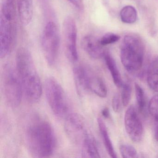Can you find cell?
<instances>
[{"instance_id":"28","label":"cell","mask_w":158,"mask_h":158,"mask_svg":"<svg viewBox=\"0 0 158 158\" xmlns=\"http://www.w3.org/2000/svg\"><path fill=\"white\" fill-rule=\"evenodd\" d=\"M154 136L155 139L158 142V123H154Z\"/></svg>"},{"instance_id":"22","label":"cell","mask_w":158,"mask_h":158,"mask_svg":"<svg viewBox=\"0 0 158 158\" xmlns=\"http://www.w3.org/2000/svg\"><path fill=\"white\" fill-rule=\"evenodd\" d=\"M148 110L154 123H158V95L152 98L149 104Z\"/></svg>"},{"instance_id":"3","label":"cell","mask_w":158,"mask_h":158,"mask_svg":"<svg viewBox=\"0 0 158 158\" xmlns=\"http://www.w3.org/2000/svg\"><path fill=\"white\" fill-rule=\"evenodd\" d=\"M16 11L14 0H2L0 13V57L10 53L16 36Z\"/></svg>"},{"instance_id":"18","label":"cell","mask_w":158,"mask_h":158,"mask_svg":"<svg viewBox=\"0 0 158 158\" xmlns=\"http://www.w3.org/2000/svg\"><path fill=\"white\" fill-rule=\"evenodd\" d=\"M147 81L149 87L158 92V60L152 63L148 70Z\"/></svg>"},{"instance_id":"4","label":"cell","mask_w":158,"mask_h":158,"mask_svg":"<svg viewBox=\"0 0 158 158\" xmlns=\"http://www.w3.org/2000/svg\"><path fill=\"white\" fill-rule=\"evenodd\" d=\"M144 44L141 40L134 35L124 38L121 49L122 64L128 72L135 73L141 69L144 55Z\"/></svg>"},{"instance_id":"23","label":"cell","mask_w":158,"mask_h":158,"mask_svg":"<svg viewBox=\"0 0 158 158\" xmlns=\"http://www.w3.org/2000/svg\"><path fill=\"white\" fill-rule=\"evenodd\" d=\"M132 89L131 86L128 83H124L122 86L121 99L124 106H127L129 104L131 100Z\"/></svg>"},{"instance_id":"26","label":"cell","mask_w":158,"mask_h":158,"mask_svg":"<svg viewBox=\"0 0 158 158\" xmlns=\"http://www.w3.org/2000/svg\"><path fill=\"white\" fill-rule=\"evenodd\" d=\"M70 3L72 4L76 9L80 11L84 10V3L83 0H67Z\"/></svg>"},{"instance_id":"20","label":"cell","mask_w":158,"mask_h":158,"mask_svg":"<svg viewBox=\"0 0 158 158\" xmlns=\"http://www.w3.org/2000/svg\"><path fill=\"white\" fill-rule=\"evenodd\" d=\"M135 88L138 107L139 111L142 112L145 110L146 106L145 92L142 88L138 84H135Z\"/></svg>"},{"instance_id":"16","label":"cell","mask_w":158,"mask_h":158,"mask_svg":"<svg viewBox=\"0 0 158 158\" xmlns=\"http://www.w3.org/2000/svg\"><path fill=\"white\" fill-rule=\"evenodd\" d=\"M103 57L114 85L117 87H122L123 82L115 61L108 52H105Z\"/></svg>"},{"instance_id":"2","label":"cell","mask_w":158,"mask_h":158,"mask_svg":"<svg viewBox=\"0 0 158 158\" xmlns=\"http://www.w3.org/2000/svg\"><path fill=\"white\" fill-rule=\"evenodd\" d=\"M16 65V71L26 98L30 102H38L42 95V85L32 55L27 49H18Z\"/></svg>"},{"instance_id":"12","label":"cell","mask_w":158,"mask_h":158,"mask_svg":"<svg viewBox=\"0 0 158 158\" xmlns=\"http://www.w3.org/2000/svg\"><path fill=\"white\" fill-rule=\"evenodd\" d=\"M88 91H91L100 98L107 97V89L102 79L90 69H89L87 78Z\"/></svg>"},{"instance_id":"5","label":"cell","mask_w":158,"mask_h":158,"mask_svg":"<svg viewBox=\"0 0 158 158\" xmlns=\"http://www.w3.org/2000/svg\"><path fill=\"white\" fill-rule=\"evenodd\" d=\"M45 90L49 105L54 114L60 118H66L70 114V104L63 89L52 77L45 81Z\"/></svg>"},{"instance_id":"27","label":"cell","mask_w":158,"mask_h":158,"mask_svg":"<svg viewBox=\"0 0 158 158\" xmlns=\"http://www.w3.org/2000/svg\"><path fill=\"white\" fill-rule=\"evenodd\" d=\"M102 114L103 117L105 118H109L110 116V111L107 108H105L102 111Z\"/></svg>"},{"instance_id":"14","label":"cell","mask_w":158,"mask_h":158,"mask_svg":"<svg viewBox=\"0 0 158 158\" xmlns=\"http://www.w3.org/2000/svg\"><path fill=\"white\" fill-rule=\"evenodd\" d=\"M88 71L89 68L83 65H78L74 68L73 72L74 79L79 94L88 91L87 83Z\"/></svg>"},{"instance_id":"17","label":"cell","mask_w":158,"mask_h":158,"mask_svg":"<svg viewBox=\"0 0 158 158\" xmlns=\"http://www.w3.org/2000/svg\"><path fill=\"white\" fill-rule=\"evenodd\" d=\"M98 123L101 135L102 137L105 148H106L108 154L111 158H116L117 156H116L114 148L113 146L111 140L110 139L105 123L103 122V120L100 117L98 118Z\"/></svg>"},{"instance_id":"9","label":"cell","mask_w":158,"mask_h":158,"mask_svg":"<svg viewBox=\"0 0 158 158\" xmlns=\"http://www.w3.org/2000/svg\"><path fill=\"white\" fill-rule=\"evenodd\" d=\"M124 125L127 134L135 142L141 140L143 134V127L136 109L134 106L128 107L124 115Z\"/></svg>"},{"instance_id":"10","label":"cell","mask_w":158,"mask_h":158,"mask_svg":"<svg viewBox=\"0 0 158 158\" xmlns=\"http://www.w3.org/2000/svg\"><path fill=\"white\" fill-rule=\"evenodd\" d=\"M65 119L64 127L68 136L75 143L81 145L88 134L82 118L76 114H70Z\"/></svg>"},{"instance_id":"15","label":"cell","mask_w":158,"mask_h":158,"mask_svg":"<svg viewBox=\"0 0 158 158\" xmlns=\"http://www.w3.org/2000/svg\"><path fill=\"white\" fill-rule=\"evenodd\" d=\"M82 157L84 158H100L99 152L94 138L89 134L81 144Z\"/></svg>"},{"instance_id":"1","label":"cell","mask_w":158,"mask_h":158,"mask_svg":"<svg viewBox=\"0 0 158 158\" xmlns=\"http://www.w3.org/2000/svg\"><path fill=\"white\" fill-rule=\"evenodd\" d=\"M27 146L35 158H48L55 150L56 139L50 124L43 119L35 118L29 124L25 132Z\"/></svg>"},{"instance_id":"24","label":"cell","mask_w":158,"mask_h":158,"mask_svg":"<svg viewBox=\"0 0 158 158\" xmlns=\"http://www.w3.org/2000/svg\"><path fill=\"white\" fill-rule=\"evenodd\" d=\"M120 36L114 33H109L105 34L100 40L102 46L110 45L117 42L120 40Z\"/></svg>"},{"instance_id":"11","label":"cell","mask_w":158,"mask_h":158,"mask_svg":"<svg viewBox=\"0 0 158 158\" xmlns=\"http://www.w3.org/2000/svg\"><path fill=\"white\" fill-rule=\"evenodd\" d=\"M81 46L87 54L93 59H99L105 53L100 40L91 35L85 36L83 38Z\"/></svg>"},{"instance_id":"19","label":"cell","mask_w":158,"mask_h":158,"mask_svg":"<svg viewBox=\"0 0 158 158\" xmlns=\"http://www.w3.org/2000/svg\"><path fill=\"white\" fill-rule=\"evenodd\" d=\"M120 17L125 23L133 24L137 19V12L134 7L130 5L125 6L120 12Z\"/></svg>"},{"instance_id":"7","label":"cell","mask_w":158,"mask_h":158,"mask_svg":"<svg viewBox=\"0 0 158 158\" xmlns=\"http://www.w3.org/2000/svg\"><path fill=\"white\" fill-rule=\"evenodd\" d=\"M59 28L55 22L49 21L44 27L41 35L42 51L47 63L54 65L58 59L60 47Z\"/></svg>"},{"instance_id":"8","label":"cell","mask_w":158,"mask_h":158,"mask_svg":"<svg viewBox=\"0 0 158 158\" xmlns=\"http://www.w3.org/2000/svg\"><path fill=\"white\" fill-rule=\"evenodd\" d=\"M77 27L74 20L71 16L65 17L63 23V33L65 54L69 60L75 63L78 59L77 47Z\"/></svg>"},{"instance_id":"21","label":"cell","mask_w":158,"mask_h":158,"mask_svg":"<svg viewBox=\"0 0 158 158\" xmlns=\"http://www.w3.org/2000/svg\"><path fill=\"white\" fill-rule=\"evenodd\" d=\"M120 151L124 158H136L138 153L136 150L131 145L123 144L120 147Z\"/></svg>"},{"instance_id":"13","label":"cell","mask_w":158,"mask_h":158,"mask_svg":"<svg viewBox=\"0 0 158 158\" xmlns=\"http://www.w3.org/2000/svg\"><path fill=\"white\" fill-rule=\"evenodd\" d=\"M17 5L20 21L23 25H28L33 18V0H17Z\"/></svg>"},{"instance_id":"6","label":"cell","mask_w":158,"mask_h":158,"mask_svg":"<svg viewBox=\"0 0 158 158\" xmlns=\"http://www.w3.org/2000/svg\"><path fill=\"white\" fill-rule=\"evenodd\" d=\"M2 85L8 104L12 108H17L21 104L23 91L16 70L9 64L3 66L2 73Z\"/></svg>"},{"instance_id":"25","label":"cell","mask_w":158,"mask_h":158,"mask_svg":"<svg viewBox=\"0 0 158 158\" xmlns=\"http://www.w3.org/2000/svg\"><path fill=\"white\" fill-rule=\"evenodd\" d=\"M121 100L118 94L114 95L112 100V106L115 112H119L121 108Z\"/></svg>"}]
</instances>
